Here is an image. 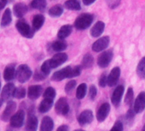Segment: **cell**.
<instances>
[{
	"mask_svg": "<svg viewBox=\"0 0 145 131\" xmlns=\"http://www.w3.org/2000/svg\"><path fill=\"white\" fill-rule=\"evenodd\" d=\"M44 16L43 15H36L33 19V28L37 31L39 30L44 23Z\"/></svg>",
	"mask_w": 145,
	"mask_h": 131,
	"instance_id": "obj_25",
	"label": "cell"
},
{
	"mask_svg": "<svg viewBox=\"0 0 145 131\" xmlns=\"http://www.w3.org/2000/svg\"><path fill=\"white\" fill-rule=\"evenodd\" d=\"M56 131H69V127L67 124H62L57 128Z\"/></svg>",
	"mask_w": 145,
	"mask_h": 131,
	"instance_id": "obj_46",
	"label": "cell"
},
{
	"mask_svg": "<svg viewBox=\"0 0 145 131\" xmlns=\"http://www.w3.org/2000/svg\"><path fill=\"white\" fill-rule=\"evenodd\" d=\"M74 131H86V130H83V129H76Z\"/></svg>",
	"mask_w": 145,
	"mask_h": 131,
	"instance_id": "obj_52",
	"label": "cell"
},
{
	"mask_svg": "<svg viewBox=\"0 0 145 131\" xmlns=\"http://www.w3.org/2000/svg\"><path fill=\"white\" fill-rule=\"evenodd\" d=\"M16 69L14 64H9L8 66L5 67V71H4V79L6 82H10L12 81L15 76H16Z\"/></svg>",
	"mask_w": 145,
	"mask_h": 131,
	"instance_id": "obj_22",
	"label": "cell"
},
{
	"mask_svg": "<svg viewBox=\"0 0 145 131\" xmlns=\"http://www.w3.org/2000/svg\"><path fill=\"white\" fill-rule=\"evenodd\" d=\"M110 105L108 103H103L101 105V106L98 108L97 111V120L99 122H103L106 120L108 117L109 112H110Z\"/></svg>",
	"mask_w": 145,
	"mask_h": 131,
	"instance_id": "obj_11",
	"label": "cell"
},
{
	"mask_svg": "<svg viewBox=\"0 0 145 131\" xmlns=\"http://www.w3.org/2000/svg\"><path fill=\"white\" fill-rule=\"evenodd\" d=\"M56 90L51 87L47 88L43 93L44 98H48V99H54L56 98Z\"/></svg>",
	"mask_w": 145,
	"mask_h": 131,
	"instance_id": "obj_38",
	"label": "cell"
},
{
	"mask_svg": "<svg viewBox=\"0 0 145 131\" xmlns=\"http://www.w3.org/2000/svg\"><path fill=\"white\" fill-rule=\"evenodd\" d=\"M24 121H25V111L23 110H19L11 117L10 120V123L11 127L15 128H19L22 126H23Z\"/></svg>",
	"mask_w": 145,
	"mask_h": 131,
	"instance_id": "obj_7",
	"label": "cell"
},
{
	"mask_svg": "<svg viewBox=\"0 0 145 131\" xmlns=\"http://www.w3.org/2000/svg\"><path fill=\"white\" fill-rule=\"evenodd\" d=\"M51 66H50V60H46L43 63V64L41 65V68H40V71L44 74L46 76L50 74V70H51Z\"/></svg>",
	"mask_w": 145,
	"mask_h": 131,
	"instance_id": "obj_36",
	"label": "cell"
},
{
	"mask_svg": "<svg viewBox=\"0 0 145 131\" xmlns=\"http://www.w3.org/2000/svg\"><path fill=\"white\" fill-rule=\"evenodd\" d=\"M72 68L71 66H67L58 71H56L51 77V80L54 82H61L67 78H72Z\"/></svg>",
	"mask_w": 145,
	"mask_h": 131,
	"instance_id": "obj_5",
	"label": "cell"
},
{
	"mask_svg": "<svg viewBox=\"0 0 145 131\" xmlns=\"http://www.w3.org/2000/svg\"><path fill=\"white\" fill-rule=\"evenodd\" d=\"M12 22V14H11V11L10 9H6L5 11V13L3 14V17L1 20V26L5 28L8 27Z\"/></svg>",
	"mask_w": 145,
	"mask_h": 131,
	"instance_id": "obj_27",
	"label": "cell"
},
{
	"mask_svg": "<svg viewBox=\"0 0 145 131\" xmlns=\"http://www.w3.org/2000/svg\"><path fill=\"white\" fill-rule=\"evenodd\" d=\"M46 5H47L46 0H33L31 2V7L39 11L44 10Z\"/></svg>",
	"mask_w": 145,
	"mask_h": 131,
	"instance_id": "obj_33",
	"label": "cell"
},
{
	"mask_svg": "<svg viewBox=\"0 0 145 131\" xmlns=\"http://www.w3.org/2000/svg\"><path fill=\"white\" fill-rule=\"evenodd\" d=\"M93 112L91 110H85L78 117V122L80 126H86L90 124L93 121Z\"/></svg>",
	"mask_w": 145,
	"mask_h": 131,
	"instance_id": "obj_10",
	"label": "cell"
},
{
	"mask_svg": "<svg viewBox=\"0 0 145 131\" xmlns=\"http://www.w3.org/2000/svg\"><path fill=\"white\" fill-rule=\"evenodd\" d=\"M16 109V103L13 100H9L7 103V105L1 116V119L5 122H7L10 120L11 117L15 114V111Z\"/></svg>",
	"mask_w": 145,
	"mask_h": 131,
	"instance_id": "obj_9",
	"label": "cell"
},
{
	"mask_svg": "<svg viewBox=\"0 0 145 131\" xmlns=\"http://www.w3.org/2000/svg\"><path fill=\"white\" fill-rule=\"evenodd\" d=\"M76 84H77V82H76L75 80H71V81H69L66 84V86H65V92L67 93H71V91H72V90L75 88Z\"/></svg>",
	"mask_w": 145,
	"mask_h": 131,
	"instance_id": "obj_39",
	"label": "cell"
},
{
	"mask_svg": "<svg viewBox=\"0 0 145 131\" xmlns=\"http://www.w3.org/2000/svg\"><path fill=\"white\" fill-rule=\"evenodd\" d=\"M82 1L85 5H91L96 1V0H82Z\"/></svg>",
	"mask_w": 145,
	"mask_h": 131,
	"instance_id": "obj_48",
	"label": "cell"
},
{
	"mask_svg": "<svg viewBox=\"0 0 145 131\" xmlns=\"http://www.w3.org/2000/svg\"><path fill=\"white\" fill-rule=\"evenodd\" d=\"M3 102H4V101L2 100V99H0V107H1V105H3Z\"/></svg>",
	"mask_w": 145,
	"mask_h": 131,
	"instance_id": "obj_50",
	"label": "cell"
},
{
	"mask_svg": "<svg viewBox=\"0 0 145 131\" xmlns=\"http://www.w3.org/2000/svg\"><path fill=\"white\" fill-rule=\"evenodd\" d=\"M27 10H28L27 6L23 3L16 4V5H14V8H13L14 15L18 18H22L27 12Z\"/></svg>",
	"mask_w": 145,
	"mask_h": 131,
	"instance_id": "obj_23",
	"label": "cell"
},
{
	"mask_svg": "<svg viewBox=\"0 0 145 131\" xmlns=\"http://www.w3.org/2000/svg\"><path fill=\"white\" fill-rule=\"evenodd\" d=\"M72 31V28L71 25H64L59 29L57 37L60 39H64L71 34Z\"/></svg>",
	"mask_w": 145,
	"mask_h": 131,
	"instance_id": "obj_24",
	"label": "cell"
},
{
	"mask_svg": "<svg viewBox=\"0 0 145 131\" xmlns=\"http://www.w3.org/2000/svg\"><path fill=\"white\" fill-rule=\"evenodd\" d=\"M46 77V76L44 74H43L41 71L40 72H36L34 75V80L36 81H42Z\"/></svg>",
	"mask_w": 145,
	"mask_h": 131,
	"instance_id": "obj_45",
	"label": "cell"
},
{
	"mask_svg": "<svg viewBox=\"0 0 145 131\" xmlns=\"http://www.w3.org/2000/svg\"><path fill=\"white\" fill-rule=\"evenodd\" d=\"M94 63V58L91 54L87 53L83 57V59L81 61V67L83 69H89L91 68Z\"/></svg>",
	"mask_w": 145,
	"mask_h": 131,
	"instance_id": "obj_28",
	"label": "cell"
},
{
	"mask_svg": "<svg viewBox=\"0 0 145 131\" xmlns=\"http://www.w3.org/2000/svg\"><path fill=\"white\" fill-rule=\"evenodd\" d=\"M93 20H94V17L91 14H89V13L82 14L75 20L74 27L78 30H85L91 25Z\"/></svg>",
	"mask_w": 145,
	"mask_h": 131,
	"instance_id": "obj_1",
	"label": "cell"
},
{
	"mask_svg": "<svg viewBox=\"0 0 145 131\" xmlns=\"http://www.w3.org/2000/svg\"><path fill=\"white\" fill-rule=\"evenodd\" d=\"M114 57V53L111 50H107L103 51L98 57L97 58V64L98 66L102 69L107 68L109 63H111L112 59Z\"/></svg>",
	"mask_w": 145,
	"mask_h": 131,
	"instance_id": "obj_4",
	"label": "cell"
},
{
	"mask_svg": "<svg viewBox=\"0 0 145 131\" xmlns=\"http://www.w3.org/2000/svg\"><path fill=\"white\" fill-rule=\"evenodd\" d=\"M110 39L108 36H103L99 38L97 41H95L92 45V51L95 52L103 51L109 45Z\"/></svg>",
	"mask_w": 145,
	"mask_h": 131,
	"instance_id": "obj_8",
	"label": "cell"
},
{
	"mask_svg": "<svg viewBox=\"0 0 145 131\" xmlns=\"http://www.w3.org/2000/svg\"><path fill=\"white\" fill-rule=\"evenodd\" d=\"M49 60H50L51 68L55 69V68L61 66L62 63H64L67 60V55L64 52H58L52 58H50Z\"/></svg>",
	"mask_w": 145,
	"mask_h": 131,
	"instance_id": "obj_12",
	"label": "cell"
},
{
	"mask_svg": "<svg viewBox=\"0 0 145 131\" xmlns=\"http://www.w3.org/2000/svg\"><path fill=\"white\" fill-rule=\"evenodd\" d=\"M43 92V88L39 85H34L28 88L27 96L30 99H37L40 97Z\"/></svg>",
	"mask_w": 145,
	"mask_h": 131,
	"instance_id": "obj_18",
	"label": "cell"
},
{
	"mask_svg": "<svg viewBox=\"0 0 145 131\" xmlns=\"http://www.w3.org/2000/svg\"><path fill=\"white\" fill-rule=\"evenodd\" d=\"M124 92H125V88L123 85H119L115 88V89L112 94V97H111V102L114 105L118 106L120 105L122 96L124 94Z\"/></svg>",
	"mask_w": 145,
	"mask_h": 131,
	"instance_id": "obj_15",
	"label": "cell"
},
{
	"mask_svg": "<svg viewBox=\"0 0 145 131\" xmlns=\"http://www.w3.org/2000/svg\"><path fill=\"white\" fill-rule=\"evenodd\" d=\"M141 131H145V123H144V125H143V127H142V128Z\"/></svg>",
	"mask_w": 145,
	"mask_h": 131,
	"instance_id": "obj_51",
	"label": "cell"
},
{
	"mask_svg": "<svg viewBox=\"0 0 145 131\" xmlns=\"http://www.w3.org/2000/svg\"><path fill=\"white\" fill-rule=\"evenodd\" d=\"M136 114H137V113L135 112V111H134L133 108H130V109L128 110L127 113H126L125 116V122H126L129 125H130V124H131V125L132 124Z\"/></svg>",
	"mask_w": 145,
	"mask_h": 131,
	"instance_id": "obj_35",
	"label": "cell"
},
{
	"mask_svg": "<svg viewBox=\"0 0 145 131\" xmlns=\"http://www.w3.org/2000/svg\"><path fill=\"white\" fill-rule=\"evenodd\" d=\"M99 85L102 88H105L106 85H108V76H106L105 74H103L99 79Z\"/></svg>",
	"mask_w": 145,
	"mask_h": 131,
	"instance_id": "obj_43",
	"label": "cell"
},
{
	"mask_svg": "<svg viewBox=\"0 0 145 131\" xmlns=\"http://www.w3.org/2000/svg\"><path fill=\"white\" fill-rule=\"evenodd\" d=\"M120 0H107V4L108 7L111 9L116 8L120 5Z\"/></svg>",
	"mask_w": 145,
	"mask_h": 131,
	"instance_id": "obj_42",
	"label": "cell"
},
{
	"mask_svg": "<svg viewBox=\"0 0 145 131\" xmlns=\"http://www.w3.org/2000/svg\"><path fill=\"white\" fill-rule=\"evenodd\" d=\"M26 94H27L26 89L24 88H22V87H19V88H16L14 97L18 99H24L26 97Z\"/></svg>",
	"mask_w": 145,
	"mask_h": 131,
	"instance_id": "obj_37",
	"label": "cell"
},
{
	"mask_svg": "<svg viewBox=\"0 0 145 131\" xmlns=\"http://www.w3.org/2000/svg\"><path fill=\"white\" fill-rule=\"evenodd\" d=\"M137 74L141 79L145 80V57H143L137 64Z\"/></svg>",
	"mask_w": 145,
	"mask_h": 131,
	"instance_id": "obj_29",
	"label": "cell"
},
{
	"mask_svg": "<svg viewBox=\"0 0 145 131\" xmlns=\"http://www.w3.org/2000/svg\"><path fill=\"white\" fill-rule=\"evenodd\" d=\"M82 71V67L81 66H76L74 68H72V77H76L79 76L81 74Z\"/></svg>",
	"mask_w": 145,
	"mask_h": 131,
	"instance_id": "obj_44",
	"label": "cell"
},
{
	"mask_svg": "<svg viewBox=\"0 0 145 131\" xmlns=\"http://www.w3.org/2000/svg\"><path fill=\"white\" fill-rule=\"evenodd\" d=\"M133 99H134L133 88H129L127 89V92H126L125 96V105L131 106L132 102H133Z\"/></svg>",
	"mask_w": 145,
	"mask_h": 131,
	"instance_id": "obj_34",
	"label": "cell"
},
{
	"mask_svg": "<svg viewBox=\"0 0 145 131\" xmlns=\"http://www.w3.org/2000/svg\"><path fill=\"white\" fill-rule=\"evenodd\" d=\"M105 28V23L102 21H98L95 23V25L92 27L91 30V35L93 38H97L99 37L103 34V31Z\"/></svg>",
	"mask_w": 145,
	"mask_h": 131,
	"instance_id": "obj_19",
	"label": "cell"
},
{
	"mask_svg": "<svg viewBox=\"0 0 145 131\" xmlns=\"http://www.w3.org/2000/svg\"><path fill=\"white\" fill-rule=\"evenodd\" d=\"M87 93V86L86 83H81L76 89V98L78 99H83Z\"/></svg>",
	"mask_w": 145,
	"mask_h": 131,
	"instance_id": "obj_31",
	"label": "cell"
},
{
	"mask_svg": "<svg viewBox=\"0 0 145 131\" xmlns=\"http://www.w3.org/2000/svg\"><path fill=\"white\" fill-rule=\"evenodd\" d=\"M69 105L65 97H61L55 105V111L58 115L66 116L69 112Z\"/></svg>",
	"mask_w": 145,
	"mask_h": 131,
	"instance_id": "obj_6",
	"label": "cell"
},
{
	"mask_svg": "<svg viewBox=\"0 0 145 131\" xmlns=\"http://www.w3.org/2000/svg\"><path fill=\"white\" fill-rule=\"evenodd\" d=\"M53 104H54V99L44 98V99L40 102L39 105V111L40 113H46L51 109Z\"/></svg>",
	"mask_w": 145,
	"mask_h": 131,
	"instance_id": "obj_21",
	"label": "cell"
},
{
	"mask_svg": "<svg viewBox=\"0 0 145 131\" xmlns=\"http://www.w3.org/2000/svg\"><path fill=\"white\" fill-rule=\"evenodd\" d=\"M65 8L71 11H80L81 9L80 0H67L64 4Z\"/></svg>",
	"mask_w": 145,
	"mask_h": 131,
	"instance_id": "obj_26",
	"label": "cell"
},
{
	"mask_svg": "<svg viewBox=\"0 0 145 131\" xmlns=\"http://www.w3.org/2000/svg\"><path fill=\"white\" fill-rule=\"evenodd\" d=\"M133 109L137 114L142 112L145 109V92H141L136 98L133 105Z\"/></svg>",
	"mask_w": 145,
	"mask_h": 131,
	"instance_id": "obj_13",
	"label": "cell"
},
{
	"mask_svg": "<svg viewBox=\"0 0 145 131\" xmlns=\"http://www.w3.org/2000/svg\"><path fill=\"white\" fill-rule=\"evenodd\" d=\"M124 129V126L121 121L118 120L114 122V124L113 125L112 128L109 131H123Z\"/></svg>",
	"mask_w": 145,
	"mask_h": 131,
	"instance_id": "obj_40",
	"label": "cell"
},
{
	"mask_svg": "<svg viewBox=\"0 0 145 131\" xmlns=\"http://www.w3.org/2000/svg\"><path fill=\"white\" fill-rule=\"evenodd\" d=\"M16 28L18 30V32L25 38L27 39H31L33 37L34 35V32L35 30L33 28H32L28 23H27V22L25 20H19L16 23Z\"/></svg>",
	"mask_w": 145,
	"mask_h": 131,
	"instance_id": "obj_3",
	"label": "cell"
},
{
	"mask_svg": "<svg viewBox=\"0 0 145 131\" xmlns=\"http://www.w3.org/2000/svg\"><path fill=\"white\" fill-rule=\"evenodd\" d=\"M38 125H39V120L37 117L33 113H30L26 122L25 131H37Z\"/></svg>",
	"mask_w": 145,
	"mask_h": 131,
	"instance_id": "obj_16",
	"label": "cell"
},
{
	"mask_svg": "<svg viewBox=\"0 0 145 131\" xmlns=\"http://www.w3.org/2000/svg\"><path fill=\"white\" fill-rule=\"evenodd\" d=\"M97 88L94 85H91L90 88H89V98L91 100H94L95 98L97 97Z\"/></svg>",
	"mask_w": 145,
	"mask_h": 131,
	"instance_id": "obj_41",
	"label": "cell"
},
{
	"mask_svg": "<svg viewBox=\"0 0 145 131\" xmlns=\"http://www.w3.org/2000/svg\"><path fill=\"white\" fill-rule=\"evenodd\" d=\"M120 76V69L119 67H114V69H112V70L110 71L108 76V86L112 88L117 85Z\"/></svg>",
	"mask_w": 145,
	"mask_h": 131,
	"instance_id": "obj_17",
	"label": "cell"
},
{
	"mask_svg": "<svg viewBox=\"0 0 145 131\" xmlns=\"http://www.w3.org/2000/svg\"><path fill=\"white\" fill-rule=\"evenodd\" d=\"M51 48L54 51H56V52H61L62 51L66 50L67 48V44L65 41H63V39H61V40H57V41H55L51 44Z\"/></svg>",
	"mask_w": 145,
	"mask_h": 131,
	"instance_id": "obj_30",
	"label": "cell"
},
{
	"mask_svg": "<svg viewBox=\"0 0 145 131\" xmlns=\"http://www.w3.org/2000/svg\"><path fill=\"white\" fill-rule=\"evenodd\" d=\"M32 75H33V71L27 64H21L16 70V78L19 82L25 83L31 78Z\"/></svg>",
	"mask_w": 145,
	"mask_h": 131,
	"instance_id": "obj_2",
	"label": "cell"
},
{
	"mask_svg": "<svg viewBox=\"0 0 145 131\" xmlns=\"http://www.w3.org/2000/svg\"><path fill=\"white\" fill-rule=\"evenodd\" d=\"M62 13H63V8L59 5H55L49 10V15L52 17H58L61 16Z\"/></svg>",
	"mask_w": 145,
	"mask_h": 131,
	"instance_id": "obj_32",
	"label": "cell"
},
{
	"mask_svg": "<svg viewBox=\"0 0 145 131\" xmlns=\"http://www.w3.org/2000/svg\"><path fill=\"white\" fill-rule=\"evenodd\" d=\"M7 5V0H0V11L3 10Z\"/></svg>",
	"mask_w": 145,
	"mask_h": 131,
	"instance_id": "obj_47",
	"label": "cell"
},
{
	"mask_svg": "<svg viewBox=\"0 0 145 131\" xmlns=\"http://www.w3.org/2000/svg\"><path fill=\"white\" fill-rule=\"evenodd\" d=\"M54 128V122L50 117H44L40 124L39 131H52Z\"/></svg>",
	"mask_w": 145,
	"mask_h": 131,
	"instance_id": "obj_20",
	"label": "cell"
},
{
	"mask_svg": "<svg viewBox=\"0 0 145 131\" xmlns=\"http://www.w3.org/2000/svg\"><path fill=\"white\" fill-rule=\"evenodd\" d=\"M6 131H15V128H13V127L10 126V127L6 129Z\"/></svg>",
	"mask_w": 145,
	"mask_h": 131,
	"instance_id": "obj_49",
	"label": "cell"
},
{
	"mask_svg": "<svg viewBox=\"0 0 145 131\" xmlns=\"http://www.w3.org/2000/svg\"><path fill=\"white\" fill-rule=\"evenodd\" d=\"M0 89H1V82H0Z\"/></svg>",
	"mask_w": 145,
	"mask_h": 131,
	"instance_id": "obj_53",
	"label": "cell"
},
{
	"mask_svg": "<svg viewBox=\"0 0 145 131\" xmlns=\"http://www.w3.org/2000/svg\"><path fill=\"white\" fill-rule=\"evenodd\" d=\"M16 87L13 83H7L2 92H1V99L2 100L5 102V101H9L12 97H14V93H15V91H16Z\"/></svg>",
	"mask_w": 145,
	"mask_h": 131,
	"instance_id": "obj_14",
	"label": "cell"
}]
</instances>
